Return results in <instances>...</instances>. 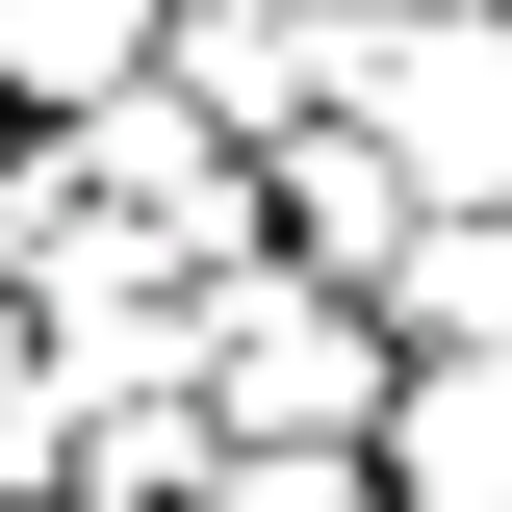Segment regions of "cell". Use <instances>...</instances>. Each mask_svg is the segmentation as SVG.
<instances>
[{"label":"cell","mask_w":512,"mask_h":512,"mask_svg":"<svg viewBox=\"0 0 512 512\" xmlns=\"http://www.w3.org/2000/svg\"><path fill=\"white\" fill-rule=\"evenodd\" d=\"M333 128H359V154L436 205V231H461V205H512V0H487V26H384Z\"/></svg>","instance_id":"cell-2"},{"label":"cell","mask_w":512,"mask_h":512,"mask_svg":"<svg viewBox=\"0 0 512 512\" xmlns=\"http://www.w3.org/2000/svg\"><path fill=\"white\" fill-rule=\"evenodd\" d=\"M180 512H384V487H359V461H205Z\"/></svg>","instance_id":"cell-8"},{"label":"cell","mask_w":512,"mask_h":512,"mask_svg":"<svg viewBox=\"0 0 512 512\" xmlns=\"http://www.w3.org/2000/svg\"><path fill=\"white\" fill-rule=\"evenodd\" d=\"M410 231H436V205L384 180L359 128H282V154H256V256H308V282H359V308H384V256H410Z\"/></svg>","instance_id":"cell-3"},{"label":"cell","mask_w":512,"mask_h":512,"mask_svg":"<svg viewBox=\"0 0 512 512\" xmlns=\"http://www.w3.org/2000/svg\"><path fill=\"white\" fill-rule=\"evenodd\" d=\"M0 384H26V308H0Z\"/></svg>","instance_id":"cell-9"},{"label":"cell","mask_w":512,"mask_h":512,"mask_svg":"<svg viewBox=\"0 0 512 512\" xmlns=\"http://www.w3.org/2000/svg\"><path fill=\"white\" fill-rule=\"evenodd\" d=\"M384 359H512V205H461V231L384 256Z\"/></svg>","instance_id":"cell-6"},{"label":"cell","mask_w":512,"mask_h":512,"mask_svg":"<svg viewBox=\"0 0 512 512\" xmlns=\"http://www.w3.org/2000/svg\"><path fill=\"white\" fill-rule=\"evenodd\" d=\"M384 308L359 282H308V256H231L205 282V436L231 461H384Z\"/></svg>","instance_id":"cell-1"},{"label":"cell","mask_w":512,"mask_h":512,"mask_svg":"<svg viewBox=\"0 0 512 512\" xmlns=\"http://www.w3.org/2000/svg\"><path fill=\"white\" fill-rule=\"evenodd\" d=\"M154 52H180V0H0V128H103V103H154Z\"/></svg>","instance_id":"cell-4"},{"label":"cell","mask_w":512,"mask_h":512,"mask_svg":"<svg viewBox=\"0 0 512 512\" xmlns=\"http://www.w3.org/2000/svg\"><path fill=\"white\" fill-rule=\"evenodd\" d=\"M359 487H384V512H512V359H410Z\"/></svg>","instance_id":"cell-5"},{"label":"cell","mask_w":512,"mask_h":512,"mask_svg":"<svg viewBox=\"0 0 512 512\" xmlns=\"http://www.w3.org/2000/svg\"><path fill=\"white\" fill-rule=\"evenodd\" d=\"M52 231H77V180H52V128H0V308L52 282Z\"/></svg>","instance_id":"cell-7"}]
</instances>
